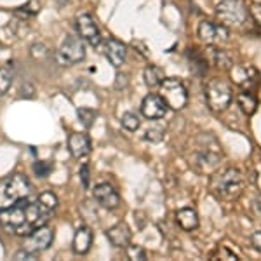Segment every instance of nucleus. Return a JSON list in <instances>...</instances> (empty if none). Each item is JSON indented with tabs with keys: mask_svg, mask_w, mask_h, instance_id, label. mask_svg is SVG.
<instances>
[{
	"mask_svg": "<svg viewBox=\"0 0 261 261\" xmlns=\"http://www.w3.org/2000/svg\"><path fill=\"white\" fill-rule=\"evenodd\" d=\"M54 211L42 205L39 200L27 202V199H24L14 204L12 207L0 211V225L9 233L24 237V235H30L33 230L47 225Z\"/></svg>",
	"mask_w": 261,
	"mask_h": 261,
	"instance_id": "1",
	"label": "nucleus"
},
{
	"mask_svg": "<svg viewBox=\"0 0 261 261\" xmlns=\"http://www.w3.org/2000/svg\"><path fill=\"white\" fill-rule=\"evenodd\" d=\"M223 150L220 141L211 134H199L190 141V146L187 150L188 166L193 167L197 172H211L221 164Z\"/></svg>",
	"mask_w": 261,
	"mask_h": 261,
	"instance_id": "2",
	"label": "nucleus"
},
{
	"mask_svg": "<svg viewBox=\"0 0 261 261\" xmlns=\"http://www.w3.org/2000/svg\"><path fill=\"white\" fill-rule=\"evenodd\" d=\"M246 188V178L237 167H226L211 176L209 181V192L214 199L221 202H233L242 195Z\"/></svg>",
	"mask_w": 261,
	"mask_h": 261,
	"instance_id": "3",
	"label": "nucleus"
},
{
	"mask_svg": "<svg viewBox=\"0 0 261 261\" xmlns=\"http://www.w3.org/2000/svg\"><path fill=\"white\" fill-rule=\"evenodd\" d=\"M32 185L24 174H9L0 179V211L12 207L30 195Z\"/></svg>",
	"mask_w": 261,
	"mask_h": 261,
	"instance_id": "4",
	"label": "nucleus"
},
{
	"mask_svg": "<svg viewBox=\"0 0 261 261\" xmlns=\"http://www.w3.org/2000/svg\"><path fill=\"white\" fill-rule=\"evenodd\" d=\"M214 14L223 27L237 28L246 23L249 9L244 0H221L214 9Z\"/></svg>",
	"mask_w": 261,
	"mask_h": 261,
	"instance_id": "5",
	"label": "nucleus"
},
{
	"mask_svg": "<svg viewBox=\"0 0 261 261\" xmlns=\"http://www.w3.org/2000/svg\"><path fill=\"white\" fill-rule=\"evenodd\" d=\"M233 99V92L228 84L223 81H211L205 86V101L213 112H225Z\"/></svg>",
	"mask_w": 261,
	"mask_h": 261,
	"instance_id": "6",
	"label": "nucleus"
},
{
	"mask_svg": "<svg viewBox=\"0 0 261 261\" xmlns=\"http://www.w3.org/2000/svg\"><path fill=\"white\" fill-rule=\"evenodd\" d=\"M161 96L171 110H183L188 103L187 87L178 79H164L161 84Z\"/></svg>",
	"mask_w": 261,
	"mask_h": 261,
	"instance_id": "7",
	"label": "nucleus"
},
{
	"mask_svg": "<svg viewBox=\"0 0 261 261\" xmlns=\"http://www.w3.org/2000/svg\"><path fill=\"white\" fill-rule=\"evenodd\" d=\"M86 58V47L82 44V39L73 35H68L61 42L60 49L56 53V60L61 65H77Z\"/></svg>",
	"mask_w": 261,
	"mask_h": 261,
	"instance_id": "8",
	"label": "nucleus"
},
{
	"mask_svg": "<svg viewBox=\"0 0 261 261\" xmlns=\"http://www.w3.org/2000/svg\"><path fill=\"white\" fill-rule=\"evenodd\" d=\"M197 35L202 42L209 45H216L221 44V42H228L230 33L228 28L223 27L221 23H213V21H202L197 28Z\"/></svg>",
	"mask_w": 261,
	"mask_h": 261,
	"instance_id": "9",
	"label": "nucleus"
},
{
	"mask_svg": "<svg viewBox=\"0 0 261 261\" xmlns=\"http://www.w3.org/2000/svg\"><path fill=\"white\" fill-rule=\"evenodd\" d=\"M54 241V230L49 228L47 225L40 226V228L33 230L30 235H27V241L23 244V249L30 252H42L53 244Z\"/></svg>",
	"mask_w": 261,
	"mask_h": 261,
	"instance_id": "10",
	"label": "nucleus"
},
{
	"mask_svg": "<svg viewBox=\"0 0 261 261\" xmlns=\"http://www.w3.org/2000/svg\"><path fill=\"white\" fill-rule=\"evenodd\" d=\"M77 32L81 35L82 40H86L87 44L92 47H98L101 44V33L99 28L96 24L94 18L91 14H81L77 18Z\"/></svg>",
	"mask_w": 261,
	"mask_h": 261,
	"instance_id": "11",
	"label": "nucleus"
},
{
	"mask_svg": "<svg viewBox=\"0 0 261 261\" xmlns=\"http://www.w3.org/2000/svg\"><path fill=\"white\" fill-rule=\"evenodd\" d=\"M228 71L231 82L242 89H249L258 81V70L252 65H233Z\"/></svg>",
	"mask_w": 261,
	"mask_h": 261,
	"instance_id": "12",
	"label": "nucleus"
},
{
	"mask_svg": "<svg viewBox=\"0 0 261 261\" xmlns=\"http://www.w3.org/2000/svg\"><path fill=\"white\" fill-rule=\"evenodd\" d=\"M92 197L105 209H117L120 205V195L110 183H99L92 190Z\"/></svg>",
	"mask_w": 261,
	"mask_h": 261,
	"instance_id": "13",
	"label": "nucleus"
},
{
	"mask_svg": "<svg viewBox=\"0 0 261 261\" xmlns=\"http://www.w3.org/2000/svg\"><path fill=\"white\" fill-rule=\"evenodd\" d=\"M167 105L164 101L162 96H157V94H148L141 103V113L150 120H157V119H162L166 117L167 113Z\"/></svg>",
	"mask_w": 261,
	"mask_h": 261,
	"instance_id": "14",
	"label": "nucleus"
},
{
	"mask_svg": "<svg viewBox=\"0 0 261 261\" xmlns=\"http://www.w3.org/2000/svg\"><path fill=\"white\" fill-rule=\"evenodd\" d=\"M130 230L127 225H124V223H117V225H113L112 228L107 230V239L110 241L112 246L115 247H122V249H127L129 244H130Z\"/></svg>",
	"mask_w": 261,
	"mask_h": 261,
	"instance_id": "15",
	"label": "nucleus"
},
{
	"mask_svg": "<svg viewBox=\"0 0 261 261\" xmlns=\"http://www.w3.org/2000/svg\"><path fill=\"white\" fill-rule=\"evenodd\" d=\"M105 56H107V60L110 61L115 68H119L122 63L125 61V58H127V47L119 40L108 39L107 44H105Z\"/></svg>",
	"mask_w": 261,
	"mask_h": 261,
	"instance_id": "16",
	"label": "nucleus"
},
{
	"mask_svg": "<svg viewBox=\"0 0 261 261\" xmlns=\"http://www.w3.org/2000/svg\"><path fill=\"white\" fill-rule=\"evenodd\" d=\"M68 148L75 159H84L91 153V140L84 133H73L68 138Z\"/></svg>",
	"mask_w": 261,
	"mask_h": 261,
	"instance_id": "17",
	"label": "nucleus"
},
{
	"mask_svg": "<svg viewBox=\"0 0 261 261\" xmlns=\"http://www.w3.org/2000/svg\"><path fill=\"white\" fill-rule=\"evenodd\" d=\"M205 60H207L209 65H214L216 68L220 70H226L228 71L231 66H233V60H231L230 53H226L225 49L220 47H209L204 50Z\"/></svg>",
	"mask_w": 261,
	"mask_h": 261,
	"instance_id": "18",
	"label": "nucleus"
},
{
	"mask_svg": "<svg viewBox=\"0 0 261 261\" xmlns=\"http://www.w3.org/2000/svg\"><path fill=\"white\" fill-rule=\"evenodd\" d=\"M92 246V231L89 226H79L73 237V251L77 254H87Z\"/></svg>",
	"mask_w": 261,
	"mask_h": 261,
	"instance_id": "19",
	"label": "nucleus"
},
{
	"mask_svg": "<svg viewBox=\"0 0 261 261\" xmlns=\"http://www.w3.org/2000/svg\"><path fill=\"white\" fill-rule=\"evenodd\" d=\"M176 223L185 231H192L199 228V214L192 207H183L179 211H176Z\"/></svg>",
	"mask_w": 261,
	"mask_h": 261,
	"instance_id": "20",
	"label": "nucleus"
},
{
	"mask_svg": "<svg viewBox=\"0 0 261 261\" xmlns=\"http://www.w3.org/2000/svg\"><path fill=\"white\" fill-rule=\"evenodd\" d=\"M187 58L188 61H190V68L195 71L197 75H200V77H204L205 73H207V60H205V54L202 53V50L192 47L187 50Z\"/></svg>",
	"mask_w": 261,
	"mask_h": 261,
	"instance_id": "21",
	"label": "nucleus"
},
{
	"mask_svg": "<svg viewBox=\"0 0 261 261\" xmlns=\"http://www.w3.org/2000/svg\"><path fill=\"white\" fill-rule=\"evenodd\" d=\"M143 77H145V84L148 87H159L166 79V73H164V68H161V66L150 65L143 71Z\"/></svg>",
	"mask_w": 261,
	"mask_h": 261,
	"instance_id": "22",
	"label": "nucleus"
},
{
	"mask_svg": "<svg viewBox=\"0 0 261 261\" xmlns=\"http://www.w3.org/2000/svg\"><path fill=\"white\" fill-rule=\"evenodd\" d=\"M237 105L246 115H252L256 112V108H258V101H256V98L249 91H244L237 96Z\"/></svg>",
	"mask_w": 261,
	"mask_h": 261,
	"instance_id": "23",
	"label": "nucleus"
},
{
	"mask_svg": "<svg viewBox=\"0 0 261 261\" xmlns=\"http://www.w3.org/2000/svg\"><path fill=\"white\" fill-rule=\"evenodd\" d=\"M40 2L39 0H28L24 6H21L16 9V16H21V18H32V16H37L40 12Z\"/></svg>",
	"mask_w": 261,
	"mask_h": 261,
	"instance_id": "24",
	"label": "nucleus"
},
{
	"mask_svg": "<svg viewBox=\"0 0 261 261\" xmlns=\"http://www.w3.org/2000/svg\"><path fill=\"white\" fill-rule=\"evenodd\" d=\"M120 122H122V127H125L127 130H138V129H140V125H141L140 117H138L136 113H133V112L124 113Z\"/></svg>",
	"mask_w": 261,
	"mask_h": 261,
	"instance_id": "25",
	"label": "nucleus"
},
{
	"mask_svg": "<svg viewBox=\"0 0 261 261\" xmlns=\"http://www.w3.org/2000/svg\"><path fill=\"white\" fill-rule=\"evenodd\" d=\"M11 84H12V71L7 66H2L0 68V96H4L9 91Z\"/></svg>",
	"mask_w": 261,
	"mask_h": 261,
	"instance_id": "26",
	"label": "nucleus"
},
{
	"mask_svg": "<svg viewBox=\"0 0 261 261\" xmlns=\"http://www.w3.org/2000/svg\"><path fill=\"white\" fill-rule=\"evenodd\" d=\"M40 202L42 205H45L47 209H50V211H54V209L58 207V197L54 195L53 192H44L39 195V199H37Z\"/></svg>",
	"mask_w": 261,
	"mask_h": 261,
	"instance_id": "27",
	"label": "nucleus"
},
{
	"mask_svg": "<svg viewBox=\"0 0 261 261\" xmlns=\"http://www.w3.org/2000/svg\"><path fill=\"white\" fill-rule=\"evenodd\" d=\"M77 115H79V119L82 120V124L86 125V127H91L92 122H94V119H96V112L91 110V108H79Z\"/></svg>",
	"mask_w": 261,
	"mask_h": 261,
	"instance_id": "28",
	"label": "nucleus"
},
{
	"mask_svg": "<svg viewBox=\"0 0 261 261\" xmlns=\"http://www.w3.org/2000/svg\"><path fill=\"white\" fill-rule=\"evenodd\" d=\"M33 171H35V174L39 176V178H47L49 172L53 171V164L47 161H39L33 164Z\"/></svg>",
	"mask_w": 261,
	"mask_h": 261,
	"instance_id": "29",
	"label": "nucleus"
},
{
	"mask_svg": "<svg viewBox=\"0 0 261 261\" xmlns=\"http://www.w3.org/2000/svg\"><path fill=\"white\" fill-rule=\"evenodd\" d=\"M30 54H32L33 60L44 61L45 58L49 56V50H47V47H45L44 44H33L32 47H30Z\"/></svg>",
	"mask_w": 261,
	"mask_h": 261,
	"instance_id": "30",
	"label": "nucleus"
},
{
	"mask_svg": "<svg viewBox=\"0 0 261 261\" xmlns=\"http://www.w3.org/2000/svg\"><path fill=\"white\" fill-rule=\"evenodd\" d=\"M164 129L162 127H150L145 133V140L150 143H161L164 140Z\"/></svg>",
	"mask_w": 261,
	"mask_h": 261,
	"instance_id": "31",
	"label": "nucleus"
},
{
	"mask_svg": "<svg viewBox=\"0 0 261 261\" xmlns=\"http://www.w3.org/2000/svg\"><path fill=\"white\" fill-rule=\"evenodd\" d=\"M127 254H129V258L130 259H146V252L141 249V247H138V246H130L129 244V247H127Z\"/></svg>",
	"mask_w": 261,
	"mask_h": 261,
	"instance_id": "32",
	"label": "nucleus"
},
{
	"mask_svg": "<svg viewBox=\"0 0 261 261\" xmlns=\"http://www.w3.org/2000/svg\"><path fill=\"white\" fill-rule=\"evenodd\" d=\"M249 14L252 16V19L256 21V24H258V27H261V4H259V2L251 4Z\"/></svg>",
	"mask_w": 261,
	"mask_h": 261,
	"instance_id": "33",
	"label": "nucleus"
},
{
	"mask_svg": "<svg viewBox=\"0 0 261 261\" xmlns=\"http://www.w3.org/2000/svg\"><path fill=\"white\" fill-rule=\"evenodd\" d=\"M14 259H18V261H23V259L33 261V259H37V256H35V252H30V251H27V249H21V251H18L14 254Z\"/></svg>",
	"mask_w": 261,
	"mask_h": 261,
	"instance_id": "34",
	"label": "nucleus"
},
{
	"mask_svg": "<svg viewBox=\"0 0 261 261\" xmlns=\"http://www.w3.org/2000/svg\"><path fill=\"white\" fill-rule=\"evenodd\" d=\"M79 174H81V178H82V183H84V187H89V166H87V164H84V166L81 167V172H79Z\"/></svg>",
	"mask_w": 261,
	"mask_h": 261,
	"instance_id": "35",
	"label": "nucleus"
},
{
	"mask_svg": "<svg viewBox=\"0 0 261 261\" xmlns=\"http://www.w3.org/2000/svg\"><path fill=\"white\" fill-rule=\"evenodd\" d=\"M251 244H252V247H254L256 251L261 252V230L259 231H254V233H252Z\"/></svg>",
	"mask_w": 261,
	"mask_h": 261,
	"instance_id": "36",
	"label": "nucleus"
},
{
	"mask_svg": "<svg viewBox=\"0 0 261 261\" xmlns=\"http://www.w3.org/2000/svg\"><path fill=\"white\" fill-rule=\"evenodd\" d=\"M218 254H220V256H225V259H233V261H237V259H239V256H237V254H233L231 251H228L226 247H220V249H218Z\"/></svg>",
	"mask_w": 261,
	"mask_h": 261,
	"instance_id": "37",
	"label": "nucleus"
},
{
	"mask_svg": "<svg viewBox=\"0 0 261 261\" xmlns=\"http://www.w3.org/2000/svg\"><path fill=\"white\" fill-rule=\"evenodd\" d=\"M252 213H254V216L261 220V197H258L254 202H252Z\"/></svg>",
	"mask_w": 261,
	"mask_h": 261,
	"instance_id": "38",
	"label": "nucleus"
}]
</instances>
